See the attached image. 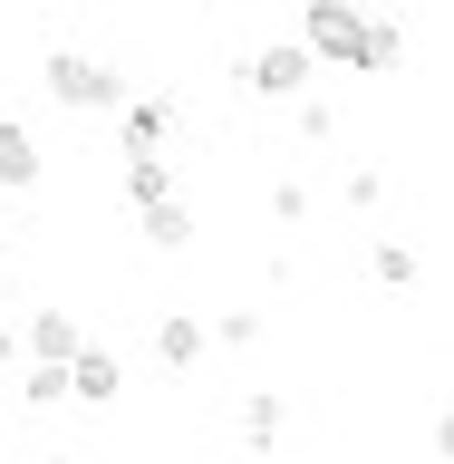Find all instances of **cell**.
<instances>
[{"instance_id": "9c48e42d", "label": "cell", "mask_w": 454, "mask_h": 464, "mask_svg": "<svg viewBox=\"0 0 454 464\" xmlns=\"http://www.w3.org/2000/svg\"><path fill=\"white\" fill-rule=\"evenodd\" d=\"M136 223H145V242H155V252H184V242H194V203L165 194V203H145Z\"/></svg>"}, {"instance_id": "6da1fadb", "label": "cell", "mask_w": 454, "mask_h": 464, "mask_svg": "<svg viewBox=\"0 0 454 464\" xmlns=\"http://www.w3.org/2000/svg\"><path fill=\"white\" fill-rule=\"evenodd\" d=\"M49 97L58 107H78V116H107V107H126V68L116 58H87V49H49Z\"/></svg>"}, {"instance_id": "9a60e30c", "label": "cell", "mask_w": 454, "mask_h": 464, "mask_svg": "<svg viewBox=\"0 0 454 464\" xmlns=\"http://www.w3.org/2000/svg\"><path fill=\"white\" fill-rule=\"evenodd\" d=\"M213 339H223V348H252L261 339V310H223V319H213Z\"/></svg>"}, {"instance_id": "7a4b0ae2", "label": "cell", "mask_w": 454, "mask_h": 464, "mask_svg": "<svg viewBox=\"0 0 454 464\" xmlns=\"http://www.w3.org/2000/svg\"><path fill=\"white\" fill-rule=\"evenodd\" d=\"M232 78H242V97H261V107H290V97H300V87L319 78V58L300 49V39H261V49L242 58Z\"/></svg>"}, {"instance_id": "5b68a950", "label": "cell", "mask_w": 454, "mask_h": 464, "mask_svg": "<svg viewBox=\"0 0 454 464\" xmlns=\"http://www.w3.org/2000/svg\"><path fill=\"white\" fill-rule=\"evenodd\" d=\"M174 126H184V116H174V97H126V107H116V136H126V155H165Z\"/></svg>"}, {"instance_id": "8fae6325", "label": "cell", "mask_w": 454, "mask_h": 464, "mask_svg": "<svg viewBox=\"0 0 454 464\" xmlns=\"http://www.w3.org/2000/svg\"><path fill=\"white\" fill-rule=\"evenodd\" d=\"M242 445H252V455H271V445H281V397H271V387H252V397H242Z\"/></svg>"}, {"instance_id": "30bf717a", "label": "cell", "mask_w": 454, "mask_h": 464, "mask_svg": "<svg viewBox=\"0 0 454 464\" xmlns=\"http://www.w3.org/2000/svg\"><path fill=\"white\" fill-rule=\"evenodd\" d=\"M406 49H416V39H406V20H368V39H358V68H368V78H387V68H406Z\"/></svg>"}, {"instance_id": "7c38bea8", "label": "cell", "mask_w": 454, "mask_h": 464, "mask_svg": "<svg viewBox=\"0 0 454 464\" xmlns=\"http://www.w3.org/2000/svg\"><path fill=\"white\" fill-rule=\"evenodd\" d=\"M165 194H174V165H165V155H126V203L145 213V203H165Z\"/></svg>"}, {"instance_id": "3957f363", "label": "cell", "mask_w": 454, "mask_h": 464, "mask_svg": "<svg viewBox=\"0 0 454 464\" xmlns=\"http://www.w3.org/2000/svg\"><path fill=\"white\" fill-rule=\"evenodd\" d=\"M358 39H368V10L358 0H300V49L319 68H358Z\"/></svg>"}, {"instance_id": "2e32d148", "label": "cell", "mask_w": 454, "mask_h": 464, "mask_svg": "<svg viewBox=\"0 0 454 464\" xmlns=\"http://www.w3.org/2000/svg\"><path fill=\"white\" fill-rule=\"evenodd\" d=\"M271 213L281 223H310V184H271Z\"/></svg>"}, {"instance_id": "ac0fdd59", "label": "cell", "mask_w": 454, "mask_h": 464, "mask_svg": "<svg viewBox=\"0 0 454 464\" xmlns=\"http://www.w3.org/2000/svg\"><path fill=\"white\" fill-rule=\"evenodd\" d=\"M0 252H10V213H0Z\"/></svg>"}, {"instance_id": "5bb4252c", "label": "cell", "mask_w": 454, "mask_h": 464, "mask_svg": "<svg viewBox=\"0 0 454 464\" xmlns=\"http://www.w3.org/2000/svg\"><path fill=\"white\" fill-rule=\"evenodd\" d=\"M368 271H377V290H416V281H426V261L406 252V242H377V252H368Z\"/></svg>"}, {"instance_id": "ba28073f", "label": "cell", "mask_w": 454, "mask_h": 464, "mask_svg": "<svg viewBox=\"0 0 454 464\" xmlns=\"http://www.w3.org/2000/svg\"><path fill=\"white\" fill-rule=\"evenodd\" d=\"M203 348H213V329H203L194 310H165V319H155V358H165V368H194Z\"/></svg>"}, {"instance_id": "4fadbf2b", "label": "cell", "mask_w": 454, "mask_h": 464, "mask_svg": "<svg viewBox=\"0 0 454 464\" xmlns=\"http://www.w3.org/2000/svg\"><path fill=\"white\" fill-rule=\"evenodd\" d=\"M20 406H68V368H49V358H20Z\"/></svg>"}, {"instance_id": "e0dca14e", "label": "cell", "mask_w": 454, "mask_h": 464, "mask_svg": "<svg viewBox=\"0 0 454 464\" xmlns=\"http://www.w3.org/2000/svg\"><path fill=\"white\" fill-rule=\"evenodd\" d=\"M10 368H20V329H0V377H10Z\"/></svg>"}, {"instance_id": "52a82bcc", "label": "cell", "mask_w": 454, "mask_h": 464, "mask_svg": "<svg viewBox=\"0 0 454 464\" xmlns=\"http://www.w3.org/2000/svg\"><path fill=\"white\" fill-rule=\"evenodd\" d=\"M87 329L68 310H29V339H20V358H49V368H68V348H78Z\"/></svg>"}, {"instance_id": "d6986e66", "label": "cell", "mask_w": 454, "mask_h": 464, "mask_svg": "<svg viewBox=\"0 0 454 464\" xmlns=\"http://www.w3.org/2000/svg\"><path fill=\"white\" fill-rule=\"evenodd\" d=\"M39 464H78V455H39Z\"/></svg>"}, {"instance_id": "8992f818", "label": "cell", "mask_w": 454, "mask_h": 464, "mask_svg": "<svg viewBox=\"0 0 454 464\" xmlns=\"http://www.w3.org/2000/svg\"><path fill=\"white\" fill-rule=\"evenodd\" d=\"M29 184H39V136L20 116H0V194H29Z\"/></svg>"}, {"instance_id": "277c9868", "label": "cell", "mask_w": 454, "mask_h": 464, "mask_svg": "<svg viewBox=\"0 0 454 464\" xmlns=\"http://www.w3.org/2000/svg\"><path fill=\"white\" fill-rule=\"evenodd\" d=\"M68 397H78V406H116V397H126V368H116V348H97V339L68 348Z\"/></svg>"}]
</instances>
